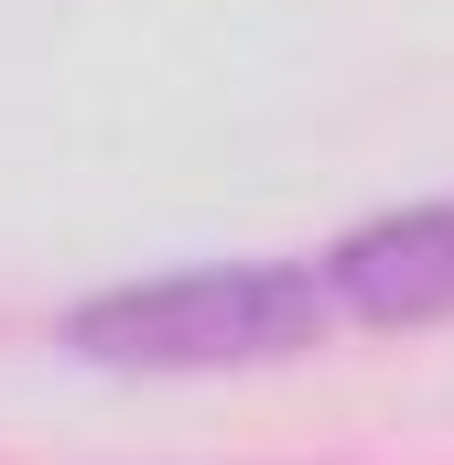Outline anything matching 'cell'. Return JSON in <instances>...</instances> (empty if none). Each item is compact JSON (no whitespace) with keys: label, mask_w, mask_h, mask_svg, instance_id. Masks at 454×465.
<instances>
[{"label":"cell","mask_w":454,"mask_h":465,"mask_svg":"<svg viewBox=\"0 0 454 465\" xmlns=\"http://www.w3.org/2000/svg\"><path fill=\"white\" fill-rule=\"evenodd\" d=\"M346 325L325 260H206L173 282H119L65 314V347L98 368H271Z\"/></svg>","instance_id":"6da1fadb"},{"label":"cell","mask_w":454,"mask_h":465,"mask_svg":"<svg viewBox=\"0 0 454 465\" xmlns=\"http://www.w3.org/2000/svg\"><path fill=\"white\" fill-rule=\"evenodd\" d=\"M325 292L346 325H454V195L346 228L325 249Z\"/></svg>","instance_id":"7a4b0ae2"}]
</instances>
